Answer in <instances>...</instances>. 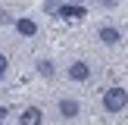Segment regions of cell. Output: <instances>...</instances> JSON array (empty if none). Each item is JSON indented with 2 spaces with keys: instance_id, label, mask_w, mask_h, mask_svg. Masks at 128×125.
<instances>
[{
  "instance_id": "cell-1",
  "label": "cell",
  "mask_w": 128,
  "mask_h": 125,
  "mask_svg": "<svg viewBox=\"0 0 128 125\" xmlns=\"http://www.w3.org/2000/svg\"><path fill=\"white\" fill-rule=\"evenodd\" d=\"M103 106H106V112H122L128 106V91H125V88H106Z\"/></svg>"
},
{
  "instance_id": "cell-2",
  "label": "cell",
  "mask_w": 128,
  "mask_h": 125,
  "mask_svg": "<svg viewBox=\"0 0 128 125\" xmlns=\"http://www.w3.org/2000/svg\"><path fill=\"white\" fill-rule=\"evenodd\" d=\"M53 16H62V19H84V6L81 3H60V10Z\"/></svg>"
},
{
  "instance_id": "cell-3",
  "label": "cell",
  "mask_w": 128,
  "mask_h": 125,
  "mask_svg": "<svg viewBox=\"0 0 128 125\" xmlns=\"http://www.w3.org/2000/svg\"><path fill=\"white\" fill-rule=\"evenodd\" d=\"M88 75H91V66H88V62H72V66H69V78L72 81H84Z\"/></svg>"
},
{
  "instance_id": "cell-4",
  "label": "cell",
  "mask_w": 128,
  "mask_h": 125,
  "mask_svg": "<svg viewBox=\"0 0 128 125\" xmlns=\"http://www.w3.org/2000/svg\"><path fill=\"white\" fill-rule=\"evenodd\" d=\"M78 112H81L78 100H62V103H60V116H62V119H75Z\"/></svg>"
},
{
  "instance_id": "cell-5",
  "label": "cell",
  "mask_w": 128,
  "mask_h": 125,
  "mask_svg": "<svg viewBox=\"0 0 128 125\" xmlns=\"http://www.w3.org/2000/svg\"><path fill=\"white\" fill-rule=\"evenodd\" d=\"M22 125H41V110L38 106H28L22 112Z\"/></svg>"
},
{
  "instance_id": "cell-6",
  "label": "cell",
  "mask_w": 128,
  "mask_h": 125,
  "mask_svg": "<svg viewBox=\"0 0 128 125\" xmlns=\"http://www.w3.org/2000/svg\"><path fill=\"white\" fill-rule=\"evenodd\" d=\"M16 28H19V34H25V38L38 34V25L31 22V19H19V22H16Z\"/></svg>"
},
{
  "instance_id": "cell-7",
  "label": "cell",
  "mask_w": 128,
  "mask_h": 125,
  "mask_svg": "<svg viewBox=\"0 0 128 125\" xmlns=\"http://www.w3.org/2000/svg\"><path fill=\"white\" fill-rule=\"evenodd\" d=\"M100 41H103V44H119L122 34H119L116 28H100Z\"/></svg>"
},
{
  "instance_id": "cell-8",
  "label": "cell",
  "mask_w": 128,
  "mask_h": 125,
  "mask_svg": "<svg viewBox=\"0 0 128 125\" xmlns=\"http://www.w3.org/2000/svg\"><path fill=\"white\" fill-rule=\"evenodd\" d=\"M38 69H41V75H47V78L53 75V66H50L47 60H41V62H38Z\"/></svg>"
},
{
  "instance_id": "cell-9",
  "label": "cell",
  "mask_w": 128,
  "mask_h": 125,
  "mask_svg": "<svg viewBox=\"0 0 128 125\" xmlns=\"http://www.w3.org/2000/svg\"><path fill=\"white\" fill-rule=\"evenodd\" d=\"M3 72H6V56L0 53V81H3Z\"/></svg>"
},
{
  "instance_id": "cell-10",
  "label": "cell",
  "mask_w": 128,
  "mask_h": 125,
  "mask_svg": "<svg viewBox=\"0 0 128 125\" xmlns=\"http://www.w3.org/2000/svg\"><path fill=\"white\" fill-rule=\"evenodd\" d=\"M119 0H100V6H116Z\"/></svg>"
},
{
  "instance_id": "cell-11",
  "label": "cell",
  "mask_w": 128,
  "mask_h": 125,
  "mask_svg": "<svg viewBox=\"0 0 128 125\" xmlns=\"http://www.w3.org/2000/svg\"><path fill=\"white\" fill-rule=\"evenodd\" d=\"M62 3H81V0H62Z\"/></svg>"
}]
</instances>
